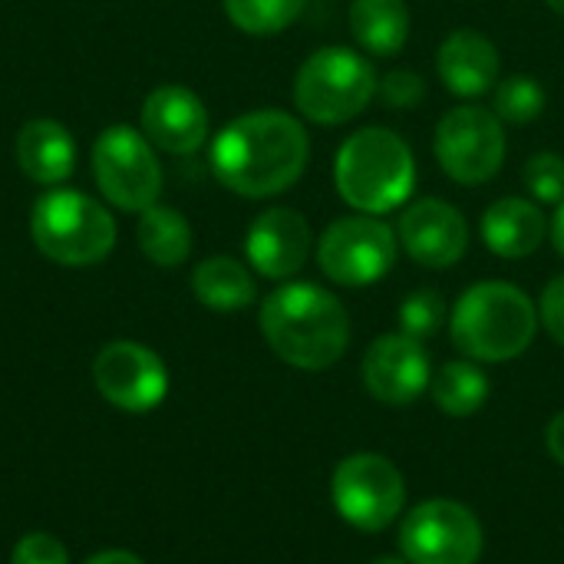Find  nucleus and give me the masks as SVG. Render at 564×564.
Listing matches in <instances>:
<instances>
[{
	"instance_id": "0eeeda50",
	"label": "nucleus",
	"mask_w": 564,
	"mask_h": 564,
	"mask_svg": "<svg viewBox=\"0 0 564 564\" xmlns=\"http://www.w3.org/2000/svg\"><path fill=\"white\" fill-rule=\"evenodd\" d=\"M397 254V228H390L380 215H344L317 238V264L327 281L340 288H370L383 281L393 271Z\"/></svg>"
},
{
	"instance_id": "f3484780",
	"label": "nucleus",
	"mask_w": 564,
	"mask_h": 564,
	"mask_svg": "<svg viewBox=\"0 0 564 564\" xmlns=\"http://www.w3.org/2000/svg\"><path fill=\"white\" fill-rule=\"evenodd\" d=\"M502 73V56L499 46L469 26L453 30L436 53V76L443 79V86L459 96V99H479L489 89H496Z\"/></svg>"
},
{
	"instance_id": "7c9ffc66",
	"label": "nucleus",
	"mask_w": 564,
	"mask_h": 564,
	"mask_svg": "<svg viewBox=\"0 0 564 564\" xmlns=\"http://www.w3.org/2000/svg\"><path fill=\"white\" fill-rule=\"evenodd\" d=\"M545 443H549V453L555 463L564 466V410L549 423V433H545Z\"/></svg>"
},
{
	"instance_id": "dca6fc26",
	"label": "nucleus",
	"mask_w": 564,
	"mask_h": 564,
	"mask_svg": "<svg viewBox=\"0 0 564 564\" xmlns=\"http://www.w3.org/2000/svg\"><path fill=\"white\" fill-rule=\"evenodd\" d=\"M208 109L185 86H159L142 102V132L169 155H195L208 139Z\"/></svg>"
},
{
	"instance_id": "f704fd0d",
	"label": "nucleus",
	"mask_w": 564,
	"mask_h": 564,
	"mask_svg": "<svg viewBox=\"0 0 564 564\" xmlns=\"http://www.w3.org/2000/svg\"><path fill=\"white\" fill-rule=\"evenodd\" d=\"M545 3H549V7H552L555 13H562V17H564V0H545Z\"/></svg>"
},
{
	"instance_id": "f257e3e1",
	"label": "nucleus",
	"mask_w": 564,
	"mask_h": 564,
	"mask_svg": "<svg viewBox=\"0 0 564 564\" xmlns=\"http://www.w3.org/2000/svg\"><path fill=\"white\" fill-rule=\"evenodd\" d=\"M311 135L284 109H254L231 119L212 142L215 178L241 198L288 192L307 169Z\"/></svg>"
},
{
	"instance_id": "2eb2a0df",
	"label": "nucleus",
	"mask_w": 564,
	"mask_h": 564,
	"mask_svg": "<svg viewBox=\"0 0 564 564\" xmlns=\"http://www.w3.org/2000/svg\"><path fill=\"white\" fill-rule=\"evenodd\" d=\"M314 248V231L307 225V218L294 208L274 205L268 212H261L245 238V254L248 264L271 281H288L294 278Z\"/></svg>"
},
{
	"instance_id": "423d86ee",
	"label": "nucleus",
	"mask_w": 564,
	"mask_h": 564,
	"mask_svg": "<svg viewBox=\"0 0 564 564\" xmlns=\"http://www.w3.org/2000/svg\"><path fill=\"white\" fill-rule=\"evenodd\" d=\"M30 235L40 254L63 268L99 264L116 248L112 215L96 198L73 188H53L36 198Z\"/></svg>"
},
{
	"instance_id": "4be33fe9",
	"label": "nucleus",
	"mask_w": 564,
	"mask_h": 564,
	"mask_svg": "<svg viewBox=\"0 0 564 564\" xmlns=\"http://www.w3.org/2000/svg\"><path fill=\"white\" fill-rule=\"evenodd\" d=\"M142 254L159 264V268H178L192 254V225L182 212L169 205H149L139 212V228H135Z\"/></svg>"
},
{
	"instance_id": "a211bd4d",
	"label": "nucleus",
	"mask_w": 564,
	"mask_h": 564,
	"mask_svg": "<svg viewBox=\"0 0 564 564\" xmlns=\"http://www.w3.org/2000/svg\"><path fill=\"white\" fill-rule=\"evenodd\" d=\"M549 225L552 221L545 218V212L535 198L506 195L482 212L479 235H482V245L496 258L522 261L542 248V241L549 238Z\"/></svg>"
},
{
	"instance_id": "2f4dec72",
	"label": "nucleus",
	"mask_w": 564,
	"mask_h": 564,
	"mask_svg": "<svg viewBox=\"0 0 564 564\" xmlns=\"http://www.w3.org/2000/svg\"><path fill=\"white\" fill-rule=\"evenodd\" d=\"M549 238H552L555 251L564 258V202L555 205V215H552V225H549Z\"/></svg>"
},
{
	"instance_id": "ddd939ff",
	"label": "nucleus",
	"mask_w": 564,
	"mask_h": 564,
	"mask_svg": "<svg viewBox=\"0 0 564 564\" xmlns=\"http://www.w3.org/2000/svg\"><path fill=\"white\" fill-rule=\"evenodd\" d=\"M397 241L420 268L446 271L469 251V225L446 198H420L403 205L397 218Z\"/></svg>"
},
{
	"instance_id": "20e7f679",
	"label": "nucleus",
	"mask_w": 564,
	"mask_h": 564,
	"mask_svg": "<svg viewBox=\"0 0 564 564\" xmlns=\"http://www.w3.org/2000/svg\"><path fill=\"white\" fill-rule=\"evenodd\" d=\"M340 198L364 215H387L410 202L416 188V159L393 129L367 126L344 139L334 159Z\"/></svg>"
},
{
	"instance_id": "7ed1b4c3",
	"label": "nucleus",
	"mask_w": 564,
	"mask_h": 564,
	"mask_svg": "<svg viewBox=\"0 0 564 564\" xmlns=\"http://www.w3.org/2000/svg\"><path fill=\"white\" fill-rule=\"evenodd\" d=\"M539 330L535 301L509 281H479L459 294L449 314V337L476 364L522 357Z\"/></svg>"
},
{
	"instance_id": "a878e982",
	"label": "nucleus",
	"mask_w": 564,
	"mask_h": 564,
	"mask_svg": "<svg viewBox=\"0 0 564 564\" xmlns=\"http://www.w3.org/2000/svg\"><path fill=\"white\" fill-rule=\"evenodd\" d=\"M449 321V311H446V301L440 291L433 288H420L413 291L410 297L400 301V311H397V324H400V334L413 337V340H430L443 330V324Z\"/></svg>"
},
{
	"instance_id": "c756f323",
	"label": "nucleus",
	"mask_w": 564,
	"mask_h": 564,
	"mask_svg": "<svg viewBox=\"0 0 564 564\" xmlns=\"http://www.w3.org/2000/svg\"><path fill=\"white\" fill-rule=\"evenodd\" d=\"M539 317L545 324V330L552 334V340H558L564 347V274L552 278L542 291V304H539Z\"/></svg>"
},
{
	"instance_id": "f03ea898",
	"label": "nucleus",
	"mask_w": 564,
	"mask_h": 564,
	"mask_svg": "<svg viewBox=\"0 0 564 564\" xmlns=\"http://www.w3.org/2000/svg\"><path fill=\"white\" fill-rule=\"evenodd\" d=\"M268 347L297 370L334 367L350 344V314L337 294L314 281H288L261 304Z\"/></svg>"
},
{
	"instance_id": "9d476101",
	"label": "nucleus",
	"mask_w": 564,
	"mask_h": 564,
	"mask_svg": "<svg viewBox=\"0 0 564 564\" xmlns=\"http://www.w3.org/2000/svg\"><path fill=\"white\" fill-rule=\"evenodd\" d=\"M93 175L102 198L122 212H145L159 202L162 165L145 132L109 126L93 142Z\"/></svg>"
},
{
	"instance_id": "f8f14e48",
	"label": "nucleus",
	"mask_w": 564,
	"mask_h": 564,
	"mask_svg": "<svg viewBox=\"0 0 564 564\" xmlns=\"http://www.w3.org/2000/svg\"><path fill=\"white\" fill-rule=\"evenodd\" d=\"M96 390L126 413H149L169 393V370L162 357L132 340L106 344L93 360Z\"/></svg>"
},
{
	"instance_id": "bb28decb",
	"label": "nucleus",
	"mask_w": 564,
	"mask_h": 564,
	"mask_svg": "<svg viewBox=\"0 0 564 564\" xmlns=\"http://www.w3.org/2000/svg\"><path fill=\"white\" fill-rule=\"evenodd\" d=\"M525 188L539 205L564 202V159L558 152H535L522 169Z\"/></svg>"
},
{
	"instance_id": "1a4fd4ad",
	"label": "nucleus",
	"mask_w": 564,
	"mask_h": 564,
	"mask_svg": "<svg viewBox=\"0 0 564 564\" xmlns=\"http://www.w3.org/2000/svg\"><path fill=\"white\" fill-rule=\"evenodd\" d=\"M330 499L347 525L360 532H383L406 506V479L387 456L354 453L337 463Z\"/></svg>"
},
{
	"instance_id": "393cba45",
	"label": "nucleus",
	"mask_w": 564,
	"mask_h": 564,
	"mask_svg": "<svg viewBox=\"0 0 564 564\" xmlns=\"http://www.w3.org/2000/svg\"><path fill=\"white\" fill-rule=\"evenodd\" d=\"M545 86L529 76V73H516V76H506L496 83V99H492V112L502 119V122H512V126H529L535 122L542 112H545Z\"/></svg>"
},
{
	"instance_id": "6e6552de",
	"label": "nucleus",
	"mask_w": 564,
	"mask_h": 564,
	"mask_svg": "<svg viewBox=\"0 0 564 564\" xmlns=\"http://www.w3.org/2000/svg\"><path fill=\"white\" fill-rule=\"evenodd\" d=\"M506 122L486 106H453L433 132L440 169L459 185H486L506 162Z\"/></svg>"
},
{
	"instance_id": "cd10ccee",
	"label": "nucleus",
	"mask_w": 564,
	"mask_h": 564,
	"mask_svg": "<svg viewBox=\"0 0 564 564\" xmlns=\"http://www.w3.org/2000/svg\"><path fill=\"white\" fill-rule=\"evenodd\" d=\"M377 96L387 109H416L426 99V79L416 69H390L380 76Z\"/></svg>"
},
{
	"instance_id": "aec40b11",
	"label": "nucleus",
	"mask_w": 564,
	"mask_h": 564,
	"mask_svg": "<svg viewBox=\"0 0 564 564\" xmlns=\"http://www.w3.org/2000/svg\"><path fill=\"white\" fill-rule=\"evenodd\" d=\"M350 36L370 56H397L410 40L406 0H354Z\"/></svg>"
},
{
	"instance_id": "b1692460",
	"label": "nucleus",
	"mask_w": 564,
	"mask_h": 564,
	"mask_svg": "<svg viewBox=\"0 0 564 564\" xmlns=\"http://www.w3.org/2000/svg\"><path fill=\"white\" fill-rule=\"evenodd\" d=\"M307 0H225L228 20L251 36L284 33L301 13Z\"/></svg>"
},
{
	"instance_id": "c85d7f7f",
	"label": "nucleus",
	"mask_w": 564,
	"mask_h": 564,
	"mask_svg": "<svg viewBox=\"0 0 564 564\" xmlns=\"http://www.w3.org/2000/svg\"><path fill=\"white\" fill-rule=\"evenodd\" d=\"M10 564H69V555L59 539H53L46 532H33L13 545Z\"/></svg>"
},
{
	"instance_id": "9b49d317",
	"label": "nucleus",
	"mask_w": 564,
	"mask_h": 564,
	"mask_svg": "<svg viewBox=\"0 0 564 564\" xmlns=\"http://www.w3.org/2000/svg\"><path fill=\"white\" fill-rule=\"evenodd\" d=\"M482 545L479 519L453 499L420 502L400 525V552L410 564H476Z\"/></svg>"
},
{
	"instance_id": "72a5a7b5",
	"label": "nucleus",
	"mask_w": 564,
	"mask_h": 564,
	"mask_svg": "<svg viewBox=\"0 0 564 564\" xmlns=\"http://www.w3.org/2000/svg\"><path fill=\"white\" fill-rule=\"evenodd\" d=\"M370 564H410L406 558H393V555H383V558H373Z\"/></svg>"
},
{
	"instance_id": "5701e85b",
	"label": "nucleus",
	"mask_w": 564,
	"mask_h": 564,
	"mask_svg": "<svg viewBox=\"0 0 564 564\" xmlns=\"http://www.w3.org/2000/svg\"><path fill=\"white\" fill-rule=\"evenodd\" d=\"M430 390L446 416H473L489 400V377L476 360H449L436 370Z\"/></svg>"
},
{
	"instance_id": "412c9836",
	"label": "nucleus",
	"mask_w": 564,
	"mask_h": 564,
	"mask_svg": "<svg viewBox=\"0 0 564 564\" xmlns=\"http://www.w3.org/2000/svg\"><path fill=\"white\" fill-rule=\"evenodd\" d=\"M192 291L208 311H221V314L245 311L258 297L254 274L228 254L205 258L192 274Z\"/></svg>"
},
{
	"instance_id": "473e14b6",
	"label": "nucleus",
	"mask_w": 564,
	"mask_h": 564,
	"mask_svg": "<svg viewBox=\"0 0 564 564\" xmlns=\"http://www.w3.org/2000/svg\"><path fill=\"white\" fill-rule=\"evenodd\" d=\"M86 564H145L139 555L132 552H102V555H93Z\"/></svg>"
},
{
	"instance_id": "39448f33",
	"label": "nucleus",
	"mask_w": 564,
	"mask_h": 564,
	"mask_svg": "<svg viewBox=\"0 0 564 564\" xmlns=\"http://www.w3.org/2000/svg\"><path fill=\"white\" fill-rule=\"evenodd\" d=\"M380 76L354 46H321L294 73V106L314 126H344L377 96Z\"/></svg>"
},
{
	"instance_id": "6ab92c4d",
	"label": "nucleus",
	"mask_w": 564,
	"mask_h": 564,
	"mask_svg": "<svg viewBox=\"0 0 564 564\" xmlns=\"http://www.w3.org/2000/svg\"><path fill=\"white\" fill-rule=\"evenodd\" d=\"M17 165L36 185H59L76 169V142L53 119H30L17 132Z\"/></svg>"
},
{
	"instance_id": "4468645a",
	"label": "nucleus",
	"mask_w": 564,
	"mask_h": 564,
	"mask_svg": "<svg viewBox=\"0 0 564 564\" xmlns=\"http://www.w3.org/2000/svg\"><path fill=\"white\" fill-rule=\"evenodd\" d=\"M433 383L430 354L406 334H383L364 354V387L387 406H406L420 400Z\"/></svg>"
}]
</instances>
